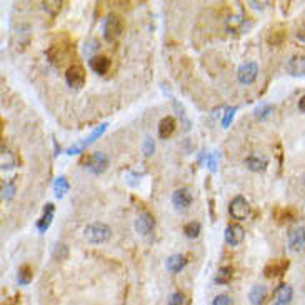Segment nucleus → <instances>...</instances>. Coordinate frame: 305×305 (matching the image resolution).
Wrapping results in <instances>:
<instances>
[{
	"label": "nucleus",
	"mask_w": 305,
	"mask_h": 305,
	"mask_svg": "<svg viewBox=\"0 0 305 305\" xmlns=\"http://www.w3.org/2000/svg\"><path fill=\"white\" fill-rule=\"evenodd\" d=\"M237 108L233 107V108H227V112H225V117H223V120H222V125L223 127H228V123H230V120L233 118V113H235Z\"/></svg>",
	"instance_id": "34"
},
{
	"label": "nucleus",
	"mask_w": 305,
	"mask_h": 305,
	"mask_svg": "<svg viewBox=\"0 0 305 305\" xmlns=\"http://www.w3.org/2000/svg\"><path fill=\"white\" fill-rule=\"evenodd\" d=\"M167 305H185V295L182 292H175L170 295L169 304Z\"/></svg>",
	"instance_id": "31"
},
{
	"label": "nucleus",
	"mask_w": 305,
	"mask_h": 305,
	"mask_svg": "<svg viewBox=\"0 0 305 305\" xmlns=\"http://www.w3.org/2000/svg\"><path fill=\"white\" fill-rule=\"evenodd\" d=\"M84 167H87L92 174H102L108 167V157L103 152H95L84 160Z\"/></svg>",
	"instance_id": "4"
},
{
	"label": "nucleus",
	"mask_w": 305,
	"mask_h": 305,
	"mask_svg": "<svg viewBox=\"0 0 305 305\" xmlns=\"http://www.w3.org/2000/svg\"><path fill=\"white\" fill-rule=\"evenodd\" d=\"M122 28H123L122 18L118 17L117 13H110V15L105 18V23H103V37H105V40L107 42L115 40L122 33Z\"/></svg>",
	"instance_id": "3"
},
{
	"label": "nucleus",
	"mask_w": 305,
	"mask_h": 305,
	"mask_svg": "<svg viewBox=\"0 0 305 305\" xmlns=\"http://www.w3.org/2000/svg\"><path fill=\"white\" fill-rule=\"evenodd\" d=\"M272 305H282V304H277V302H274Z\"/></svg>",
	"instance_id": "38"
},
{
	"label": "nucleus",
	"mask_w": 305,
	"mask_h": 305,
	"mask_svg": "<svg viewBox=\"0 0 305 305\" xmlns=\"http://www.w3.org/2000/svg\"><path fill=\"white\" fill-rule=\"evenodd\" d=\"M257 75H259V65L255 62H245L237 70V79H239L240 84H245V85L254 84Z\"/></svg>",
	"instance_id": "6"
},
{
	"label": "nucleus",
	"mask_w": 305,
	"mask_h": 305,
	"mask_svg": "<svg viewBox=\"0 0 305 305\" xmlns=\"http://www.w3.org/2000/svg\"><path fill=\"white\" fill-rule=\"evenodd\" d=\"M244 237H245V232L239 223H230V225L225 228V242L228 245H232V247L240 245Z\"/></svg>",
	"instance_id": "9"
},
{
	"label": "nucleus",
	"mask_w": 305,
	"mask_h": 305,
	"mask_svg": "<svg viewBox=\"0 0 305 305\" xmlns=\"http://www.w3.org/2000/svg\"><path fill=\"white\" fill-rule=\"evenodd\" d=\"M285 70L290 75H295V77H300V75H305V57L302 55H294L285 62Z\"/></svg>",
	"instance_id": "10"
},
{
	"label": "nucleus",
	"mask_w": 305,
	"mask_h": 305,
	"mask_svg": "<svg viewBox=\"0 0 305 305\" xmlns=\"http://www.w3.org/2000/svg\"><path fill=\"white\" fill-rule=\"evenodd\" d=\"M105 128H107V123H102V125H100L99 128H95V130H94L92 133H90V137H89L87 140H84V142H80V144H77V145L70 147V149H69V152H67V154H70V155H72V154H79V152L82 150L84 147H87L89 144H92V142H94L95 139H97V137H100V135H102V132L105 130Z\"/></svg>",
	"instance_id": "16"
},
{
	"label": "nucleus",
	"mask_w": 305,
	"mask_h": 305,
	"mask_svg": "<svg viewBox=\"0 0 305 305\" xmlns=\"http://www.w3.org/2000/svg\"><path fill=\"white\" fill-rule=\"evenodd\" d=\"M155 227V218L152 213L149 212H142L135 220V230L140 233V235H149V233L154 230Z\"/></svg>",
	"instance_id": "8"
},
{
	"label": "nucleus",
	"mask_w": 305,
	"mask_h": 305,
	"mask_svg": "<svg viewBox=\"0 0 305 305\" xmlns=\"http://www.w3.org/2000/svg\"><path fill=\"white\" fill-rule=\"evenodd\" d=\"M267 3H269V2H254V0H250L249 5H250L252 8H264Z\"/></svg>",
	"instance_id": "36"
},
{
	"label": "nucleus",
	"mask_w": 305,
	"mask_h": 305,
	"mask_svg": "<svg viewBox=\"0 0 305 305\" xmlns=\"http://www.w3.org/2000/svg\"><path fill=\"white\" fill-rule=\"evenodd\" d=\"M62 5H64V2H62V0H47V2L42 3L44 10L49 13V15H52V17H55L57 13L60 12Z\"/></svg>",
	"instance_id": "23"
},
{
	"label": "nucleus",
	"mask_w": 305,
	"mask_h": 305,
	"mask_svg": "<svg viewBox=\"0 0 305 305\" xmlns=\"http://www.w3.org/2000/svg\"><path fill=\"white\" fill-rule=\"evenodd\" d=\"M17 279H18V284H20V285H27V284H30V282H32V279H33L32 267H30V265H22L20 269H18V275H17Z\"/></svg>",
	"instance_id": "22"
},
{
	"label": "nucleus",
	"mask_w": 305,
	"mask_h": 305,
	"mask_svg": "<svg viewBox=\"0 0 305 305\" xmlns=\"http://www.w3.org/2000/svg\"><path fill=\"white\" fill-rule=\"evenodd\" d=\"M289 249L292 252H300L305 247V227L295 225L287 232Z\"/></svg>",
	"instance_id": "5"
},
{
	"label": "nucleus",
	"mask_w": 305,
	"mask_h": 305,
	"mask_svg": "<svg viewBox=\"0 0 305 305\" xmlns=\"http://www.w3.org/2000/svg\"><path fill=\"white\" fill-rule=\"evenodd\" d=\"M69 189H70V185L69 182H67V179L65 177H59L55 180V184H54V190H55V195L59 199H62L65 195V192H69Z\"/></svg>",
	"instance_id": "26"
},
{
	"label": "nucleus",
	"mask_w": 305,
	"mask_h": 305,
	"mask_svg": "<svg viewBox=\"0 0 305 305\" xmlns=\"http://www.w3.org/2000/svg\"><path fill=\"white\" fill-rule=\"evenodd\" d=\"M295 37H297L300 42H304V44H305V23H302V25L297 28V33H295Z\"/></svg>",
	"instance_id": "35"
},
{
	"label": "nucleus",
	"mask_w": 305,
	"mask_h": 305,
	"mask_svg": "<svg viewBox=\"0 0 305 305\" xmlns=\"http://www.w3.org/2000/svg\"><path fill=\"white\" fill-rule=\"evenodd\" d=\"M13 194H15V187H13V184L3 182V185H2V199L3 200H10L13 197Z\"/></svg>",
	"instance_id": "29"
},
{
	"label": "nucleus",
	"mask_w": 305,
	"mask_h": 305,
	"mask_svg": "<svg viewBox=\"0 0 305 305\" xmlns=\"http://www.w3.org/2000/svg\"><path fill=\"white\" fill-rule=\"evenodd\" d=\"M89 64H90V69H92L95 74L105 75L108 72V69H110L112 62L105 55H95L94 59H90Z\"/></svg>",
	"instance_id": "13"
},
{
	"label": "nucleus",
	"mask_w": 305,
	"mask_h": 305,
	"mask_svg": "<svg viewBox=\"0 0 305 305\" xmlns=\"http://www.w3.org/2000/svg\"><path fill=\"white\" fill-rule=\"evenodd\" d=\"M250 212L252 210H250L249 200L245 197H242V195L233 197L230 205H228V213H230L232 218H235V220H245V218H249Z\"/></svg>",
	"instance_id": "2"
},
{
	"label": "nucleus",
	"mask_w": 305,
	"mask_h": 305,
	"mask_svg": "<svg viewBox=\"0 0 305 305\" xmlns=\"http://www.w3.org/2000/svg\"><path fill=\"white\" fill-rule=\"evenodd\" d=\"M85 70L82 65H72L67 69L65 72V80L67 84L70 85L72 89H80L85 84Z\"/></svg>",
	"instance_id": "7"
},
{
	"label": "nucleus",
	"mask_w": 305,
	"mask_h": 305,
	"mask_svg": "<svg viewBox=\"0 0 305 305\" xmlns=\"http://www.w3.org/2000/svg\"><path fill=\"white\" fill-rule=\"evenodd\" d=\"M287 269V262H274V264L267 265L265 267V277L272 279V277H277Z\"/></svg>",
	"instance_id": "21"
},
{
	"label": "nucleus",
	"mask_w": 305,
	"mask_h": 305,
	"mask_svg": "<svg viewBox=\"0 0 305 305\" xmlns=\"http://www.w3.org/2000/svg\"><path fill=\"white\" fill-rule=\"evenodd\" d=\"M212 305H233V300L228 297V295L222 294V295H217V297L213 299Z\"/></svg>",
	"instance_id": "33"
},
{
	"label": "nucleus",
	"mask_w": 305,
	"mask_h": 305,
	"mask_svg": "<svg viewBox=\"0 0 305 305\" xmlns=\"http://www.w3.org/2000/svg\"><path fill=\"white\" fill-rule=\"evenodd\" d=\"M142 150H144L145 155H152L155 150V142L152 137H147V139L144 140V144H142Z\"/></svg>",
	"instance_id": "30"
},
{
	"label": "nucleus",
	"mask_w": 305,
	"mask_h": 305,
	"mask_svg": "<svg viewBox=\"0 0 305 305\" xmlns=\"http://www.w3.org/2000/svg\"><path fill=\"white\" fill-rule=\"evenodd\" d=\"M232 277H233V269H232L230 265L220 267V269H218V272H217V275H215V282L218 285H225V284L230 282Z\"/></svg>",
	"instance_id": "20"
},
{
	"label": "nucleus",
	"mask_w": 305,
	"mask_h": 305,
	"mask_svg": "<svg viewBox=\"0 0 305 305\" xmlns=\"http://www.w3.org/2000/svg\"><path fill=\"white\" fill-rule=\"evenodd\" d=\"M99 49H100L99 40L92 39V40L85 42V45H84V54L87 55V57H90V59H94L95 54H97V52H99Z\"/></svg>",
	"instance_id": "27"
},
{
	"label": "nucleus",
	"mask_w": 305,
	"mask_h": 305,
	"mask_svg": "<svg viewBox=\"0 0 305 305\" xmlns=\"http://www.w3.org/2000/svg\"><path fill=\"white\" fill-rule=\"evenodd\" d=\"M185 265H187V259H185V255H180V254L169 257L167 262H165L167 270L172 272V274H177V272H180V270H184Z\"/></svg>",
	"instance_id": "17"
},
{
	"label": "nucleus",
	"mask_w": 305,
	"mask_h": 305,
	"mask_svg": "<svg viewBox=\"0 0 305 305\" xmlns=\"http://www.w3.org/2000/svg\"><path fill=\"white\" fill-rule=\"evenodd\" d=\"M15 167V159H13L12 152L2 147V170H10Z\"/></svg>",
	"instance_id": "25"
},
{
	"label": "nucleus",
	"mask_w": 305,
	"mask_h": 305,
	"mask_svg": "<svg viewBox=\"0 0 305 305\" xmlns=\"http://www.w3.org/2000/svg\"><path fill=\"white\" fill-rule=\"evenodd\" d=\"M292 297H294V290L290 285L287 284H280L274 292V299L277 304H282V305H287L292 302Z\"/></svg>",
	"instance_id": "14"
},
{
	"label": "nucleus",
	"mask_w": 305,
	"mask_h": 305,
	"mask_svg": "<svg viewBox=\"0 0 305 305\" xmlns=\"http://www.w3.org/2000/svg\"><path fill=\"white\" fill-rule=\"evenodd\" d=\"M245 165H247V169L252 170V172H264V170H267L269 160H267V157H264L262 154H252L247 157Z\"/></svg>",
	"instance_id": "12"
},
{
	"label": "nucleus",
	"mask_w": 305,
	"mask_h": 305,
	"mask_svg": "<svg viewBox=\"0 0 305 305\" xmlns=\"http://www.w3.org/2000/svg\"><path fill=\"white\" fill-rule=\"evenodd\" d=\"M272 110H274L272 105H262V107H257L255 115L259 118H265V117H269L270 113H272Z\"/></svg>",
	"instance_id": "32"
},
{
	"label": "nucleus",
	"mask_w": 305,
	"mask_h": 305,
	"mask_svg": "<svg viewBox=\"0 0 305 305\" xmlns=\"http://www.w3.org/2000/svg\"><path fill=\"white\" fill-rule=\"evenodd\" d=\"M84 237L90 244H103L112 237V228L103 222H94L84 228Z\"/></svg>",
	"instance_id": "1"
},
{
	"label": "nucleus",
	"mask_w": 305,
	"mask_h": 305,
	"mask_svg": "<svg viewBox=\"0 0 305 305\" xmlns=\"http://www.w3.org/2000/svg\"><path fill=\"white\" fill-rule=\"evenodd\" d=\"M54 212H55V207L54 203H47L45 208H44V215H42V218L39 222H37V227H39V230L44 233L47 228L50 227L52 223V218H54Z\"/></svg>",
	"instance_id": "18"
},
{
	"label": "nucleus",
	"mask_w": 305,
	"mask_h": 305,
	"mask_svg": "<svg viewBox=\"0 0 305 305\" xmlns=\"http://www.w3.org/2000/svg\"><path fill=\"white\" fill-rule=\"evenodd\" d=\"M67 255H69V249H67L65 244H57L55 249H54V257L57 260H64L67 259Z\"/></svg>",
	"instance_id": "28"
},
{
	"label": "nucleus",
	"mask_w": 305,
	"mask_h": 305,
	"mask_svg": "<svg viewBox=\"0 0 305 305\" xmlns=\"http://www.w3.org/2000/svg\"><path fill=\"white\" fill-rule=\"evenodd\" d=\"M299 110L305 113V95L304 97H300V100H299Z\"/></svg>",
	"instance_id": "37"
},
{
	"label": "nucleus",
	"mask_w": 305,
	"mask_h": 305,
	"mask_svg": "<svg viewBox=\"0 0 305 305\" xmlns=\"http://www.w3.org/2000/svg\"><path fill=\"white\" fill-rule=\"evenodd\" d=\"M267 299V289L264 285H254L249 292V300L252 305H262Z\"/></svg>",
	"instance_id": "19"
},
{
	"label": "nucleus",
	"mask_w": 305,
	"mask_h": 305,
	"mask_svg": "<svg viewBox=\"0 0 305 305\" xmlns=\"http://www.w3.org/2000/svg\"><path fill=\"white\" fill-rule=\"evenodd\" d=\"M172 203L177 210H185L192 203V194L187 189H177L172 195Z\"/></svg>",
	"instance_id": "11"
},
{
	"label": "nucleus",
	"mask_w": 305,
	"mask_h": 305,
	"mask_svg": "<svg viewBox=\"0 0 305 305\" xmlns=\"http://www.w3.org/2000/svg\"><path fill=\"white\" fill-rule=\"evenodd\" d=\"M184 232H185V237H189V239H197L200 232H202V225L199 222H189L184 227Z\"/></svg>",
	"instance_id": "24"
},
{
	"label": "nucleus",
	"mask_w": 305,
	"mask_h": 305,
	"mask_svg": "<svg viewBox=\"0 0 305 305\" xmlns=\"http://www.w3.org/2000/svg\"><path fill=\"white\" fill-rule=\"evenodd\" d=\"M175 128H177V122H175L174 117L162 118L159 123V137L160 139H169V137L175 132Z\"/></svg>",
	"instance_id": "15"
}]
</instances>
